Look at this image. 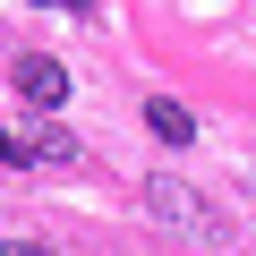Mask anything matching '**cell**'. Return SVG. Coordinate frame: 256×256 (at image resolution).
<instances>
[{
	"label": "cell",
	"mask_w": 256,
	"mask_h": 256,
	"mask_svg": "<svg viewBox=\"0 0 256 256\" xmlns=\"http://www.w3.org/2000/svg\"><path fill=\"white\" fill-rule=\"evenodd\" d=\"M26 162H77V137H60V128H26Z\"/></svg>",
	"instance_id": "4"
},
{
	"label": "cell",
	"mask_w": 256,
	"mask_h": 256,
	"mask_svg": "<svg viewBox=\"0 0 256 256\" xmlns=\"http://www.w3.org/2000/svg\"><path fill=\"white\" fill-rule=\"evenodd\" d=\"M9 77H18V94H26L34 111H60V102H68V68H60L52 52H26V60H18Z\"/></svg>",
	"instance_id": "1"
},
{
	"label": "cell",
	"mask_w": 256,
	"mask_h": 256,
	"mask_svg": "<svg viewBox=\"0 0 256 256\" xmlns=\"http://www.w3.org/2000/svg\"><path fill=\"white\" fill-rule=\"evenodd\" d=\"M146 205H154V222H171V230H196V222H205V196L180 188V180H146Z\"/></svg>",
	"instance_id": "2"
},
{
	"label": "cell",
	"mask_w": 256,
	"mask_h": 256,
	"mask_svg": "<svg viewBox=\"0 0 256 256\" xmlns=\"http://www.w3.org/2000/svg\"><path fill=\"white\" fill-rule=\"evenodd\" d=\"M0 256H52V248H34V239H0Z\"/></svg>",
	"instance_id": "5"
},
{
	"label": "cell",
	"mask_w": 256,
	"mask_h": 256,
	"mask_svg": "<svg viewBox=\"0 0 256 256\" xmlns=\"http://www.w3.org/2000/svg\"><path fill=\"white\" fill-rule=\"evenodd\" d=\"M34 9H86V0H34Z\"/></svg>",
	"instance_id": "6"
},
{
	"label": "cell",
	"mask_w": 256,
	"mask_h": 256,
	"mask_svg": "<svg viewBox=\"0 0 256 256\" xmlns=\"http://www.w3.org/2000/svg\"><path fill=\"white\" fill-rule=\"evenodd\" d=\"M146 128H154L162 146H196V111H188V102H171V94H154V102H146Z\"/></svg>",
	"instance_id": "3"
}]
</instances>
